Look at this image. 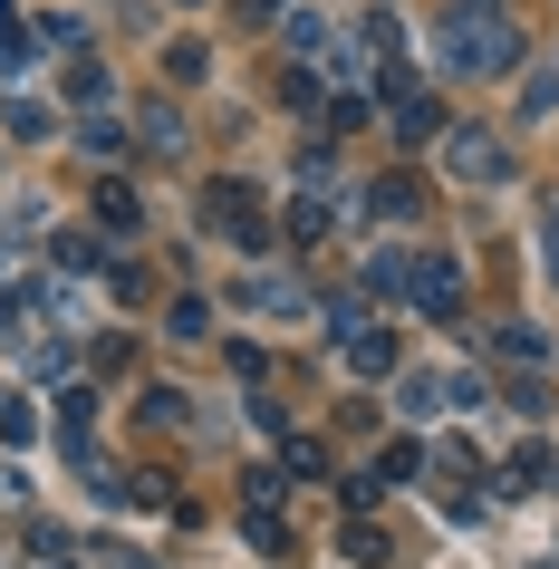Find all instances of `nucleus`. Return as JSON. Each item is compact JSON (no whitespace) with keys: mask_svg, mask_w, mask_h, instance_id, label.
I'll return each mask as SVG.
<instances>
[{"mask_svg":"<svg viewBox=\"0 0 559 569\" xmlns=\"http://www.w3.org/2000/svg\"><path fill=\"white\" fill-rule=\"evenodd\" d=\"M453 68H463V78H501V68H521L511 20H453Z\"/></svg>","mask_w":559,"mask_h":569,"instance_id":"f257e3e1","label":"nucleus"},{"mask_svg":"<svg viewBox=\"0 0 559 569\" xmlns=\"http://www.w3.org/2000/svg\"><path fill=\"white\" fill-rule=\"evenodd\" d=\"M406 300L425 309V319H463V270H453V251H415Z\"/></svg>","mask_w":559,"mask_h":569,"instance_id":"f03ea898","label":"nucleus"},{"mask_svg":"<svg viewBox=\"0 0 559 569\" xmlns=\"http://www.w3.org/2000/svg\"><path fill=\"white\" fill-rule=\"evenodd\" d=\"M443 174L453 183H501L511 164H501V146L482 136V126H443Z\"/></svg>","mask_w":559,"mask_h":569,"instance_id":"7ed1b4c3","label":"nucleus"},{"mask_svg":"<svg viewBox=\"0 0 559 569\" xmlns=\"http://www.w3.org/2000/svg\"><path fill=\"white\" fill-rule=\"evenodd\" d=\"M463 387H472L463 367H415L396 396H406V416H443V406H463Z\"/></svg>","mask_w":559,"mask_h":569,"instance_id":"20e7f679","label":"nucleus"},{"mask_svg":"<svg viewBox=\"0 0 559 569\" xmlns=\"http://www.w3.org/2000/svg\"><path fill=\"white\" fill-rule=\"evenodd\" d=\"M212 222H222L241 251H270V222H261V203H251L241 183H212Z\"/></svg>","mask_w":559,"mask_h":569,"instance_id":"39448f33","label":"nucleus"},{"mask_svg":"<svg viewBox=\"0 0 559 569\" xmlns=\"http://www.w3.org/2000/svg\"><path fill=\"white\" fill-rule=\"evenodd\" d=\"M241 309H270V319H299V309H309V300H299V290H290V280H280V270H261V280L241 270Z\"/></svg>","mask_w":559,"mask_h":569,"instance_id":"423d86ee","label":"nucleus"},{"mask_svg":"<svg viewBox=\"0 0 559 569\" xmlns=\"http://www.w3.org/2000/svg\"><path fill=\"white\" fill-rule=\"evenodd\" d=\"M348 367H357V377H386V367H396V329H357L348 338Z\"/></svg>","mask_w":559,"mask_h":569,"instance_id":"0eeeda50","label":"nucleus"},{"mask_svg":"<svg viewBox=\"0 0 559 569\" xmlns=\"http://www.w3.org/2000/svg\"><path fill=\"white\" fill-rule=\"evenodd\" d=\"M501 482H511V492H540V482H550V445H521Z\"/></svg>","mask_w":559,"mask_h":569,"instance_id":"6e6552de","label":"nucleus"},{"mask_svg":"<svg viewBox=\"0 0 559 569\" xmlns=\"http://www.w3.org/2000/svg\"><path fill=\"white\" fill-rule=\"evenodd\" d=\"M415 473H425V445H415V435H406V445H386V453H377V482H415Z\"/></svg>","mask_w":559,"mask_h":569,"instance_id":"1a4fd4ad","label":"nucleus"},{"mask_svg":"<svg viewBox=\"0 0 559 569\" xmlns=\"http://www.w3.org/2000/svg\"><path fill=\"white\" fill-rule=\"evenodd\" d=\"M68 97H78V107H107V68L78 59V68H68Z\"/></svg>","mask_w":559,"mask_h":569,"instance_id":"9d476101","label":"nucleus"},{"mask_svg":"<svg viewBox=\"0 0 559 569\" xmlns=\"http://www.w3.org/2000/svg\"><path fill=\"white\" fill-rule=\"evenodd\" d=\"M164 329H174V338H203V329H212V309H203V300H193V290H183V300H174V309H164Z\"/></svg>","mask_w":559,"mask_h":569,"instance_id":"9b49d317","label":"nucleus"},{"mask_svg":"<svg viewBox=\"0 0 559 569\" xmlns=\"http://www.w3.org/2000/svg\"><path fill=\"white\" fill-rule=\"evenodd\" d=\"M348 560H357V569H386L396 550H386V531H367V521H357V531H348Z\"/></svg>","mask_w":559,"mask_h":569,"instance_id":"f8f14e48","label":"nucleus"},{"mask_svg":"<svg viewBox=\"0 0 559 569\" xmlns=\"http://www.w3.org/2000/svg\"><path fill=\"white\" fill-rule=\"evenodd\" d=\"M521 107H530V117H550V107H559V68H530V88H521Z\"/></svg>","mask_w":559,"mask_h":569,"instance_id":"ddd939ff","label":"nucleus"},{"mask_svg":"<svg viewBox=\"0 0 559 569\" xmlns=\"http://www.w3.org/2000/svg\"><path fill=\"white\" fill-rule=\"evenodd\" d=\"M367 329V309H357V290H338V300H328V338H357Z\"/></svg>","mask_w":559,"mask_h":569,"instance_id":"4468645a","label":"nucleus"},{"mask_svg":"<svg viewBox=\"0 0 559 569\" xmlns=\"http://www.w3.org/2000/svg\"><path fill=\"white\" fill-rule=\"evenodd\" d=\"M328 232V203H319V193H309V203H290V241H319Z\"/></svg>","mask_w":559,"mask_h":569,"instance_id":"2eb2a0df","label":"nucleus"},{"mask_svg":"<svg viewBox=\"0 0 559 569\" xmlns=\"http://www.w3.org/2000/svg\"><path fill=\"white\" fill-rule=\"evenodd\" d=\"M97 212H107V222L126 232V222H136V193H126V183H97Z\"/></svg>","mask_w":559,"mask_h":569,"instance_id":"dca6fc26","label":"nucleus"},{"mask_svg":"<svg viewBox=\"0 0 559 569\" xmlns=\"http://www.w3.org/2000/svg\"><path fill=\"white\" fill-rule=\"evenodd\" d=\"M164 68H174V78H203L212 59H203V39H174V49H164Z\"/></svg>","mask_w":559,"mask_h":569,"instance_id":"f3484780","label":"nucleus"},{"mask_svg":"<svg viewBox=\"0 0 559 569\" xmlns=\"http://www.w3.org/2000/svg\"><path fill=\"white\" fill-rule=\"evenodd\" d=\"M97 251H107V241H88V232H59V261H68V270H97Z\"/></svg>","mask_w":559,"mask_h":569,"instance_id":"a211bd4d","label":"nucleus"},{"mask_svg":"<svg viewBox=\"0 0 559 569\" xmlns=\"http://www.w3.org/2000/svg\"><path fill=\"white\" fill-rule=\"evenodd\" d=\"M540 241H550V251H540V261H550V270H559V212H550V232H540Z\"/></svg>","mask_w":559,"mask_h":569,"instance_id":"6ab92c4d","label":"nucleus"}]
</instances>
